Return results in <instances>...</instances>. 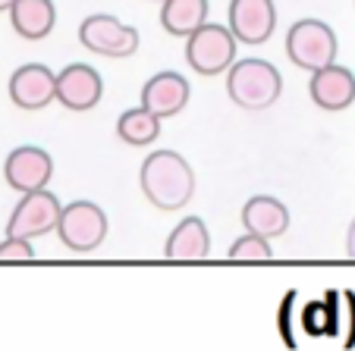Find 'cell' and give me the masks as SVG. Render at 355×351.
<instances>
[{"instance_id":"cell-11","label":"cell","mask_w":355,"mask_h":351,"mask_svg":"<svg viewBox=\"0 0 355 351\" xmlns=\"http://www.w3.org/2000/svg\"><path fill=\"white\" fill-rule=\"evenodd\" d=\"M57 75L44 63H26L10 75V100L19 110H41V107L54 104Z\"/></svg>"},{"instance_id":"cell-22","label":"cell","mask_w":355,"mask_h":351,"mask_svg":"<svg viewBox=\"0 0 355 351\" xmlns=\"http://www.w3.org/2000/svg\"><path fill=\"white\" fill-rule=\"evenodd\" d=\"M10 3H13V0H0V13H3V10H10Z\"/></svg>"},{"instance_id":"cell-7","label":"cell","mask_w":355,"mask_h":351,"mask_svg":"<svg viewBox=\"0 0 355 351\" xmlns=\"http://www.w3.org/2000/svg\"><path fill=\"white\" fill-rule=\"evenodd\" d=\"M63 204L57 201L54 192L38 188V192H26L22 201L16 204L13 217H10L7 235H22V239H38L47 232L57 229V219H60Z\"/></svg>"},{"instance_id":"cell-1","label":"cell","mask_w":355,"mask_h":351,"mask_svg":"<svg viewBox=\"0 0 355 351\" xmlns=\"http://www.w3.org/2000/svg\"><path fill=\"white\" fill-rule=\"evenodd\" d=\"M141 192L157 210H180L192 201L195 172L176 151H155L148 154L139 172Z\"/></svg>"},{"instance_id":"cell-5","label":"cell","mask_w":355,"mask_h":351,"mask_svg":"<svg viewBox=\"0 0 355 351\" xmlns=\"http://www.w3.org/2000/svg\"><path fill=\"white\" fill-rule=\"evenodd\" d=\"M286 53L299 69H315L327 66L336 60V35L327 22L321 19H299L286 35Z\"/></svg>"},{"instance_id":"cell-12","label":"cell","mask_w":355,"mask_h":351,"mask_svg":"<svg viewBox=\"0 0 355 351\" xmlns=\"http://www.w3.org/2000/svg\"><path fill=\"white\" fill-rule=\"evenodd\" d=\"M189 94H192V85L189 79H182L180 73H157L145 82L141 88V107L151 110L157 120H170L176 113L186 110Z\"/></svg>"},{"instance_id":"cell-20","label":"cell","mask_w":355,"mask_h":351,"mask_svg":"<svg viewBox=\"0 0 355 351\" xmlns=\"http://www.w3.org/2000/svg\"><path fill=\"white\" fill-rule=\"evenodd\" d=\"M35 248L32 239H22V235H7L0 242V260H32Z\"/></svg>"},{"instance_id":"cell-3","label":"cell","mask_w":355,"mask_h":351,"mask_svg":"<svg viewBox=\"0 0 355 351\" xmlns=\"http://www.w3.org/2000/svg\"><path fill=\"white\" fill-rule=\"evenodd\" d=\"M236 44L227 26L201 22L186 41V60L198 75H220L236 63Z\"/></svg>"},{"instance_id":"cell-2","label":"cell","mask_w":355,"mask_h":351,"mask_svg":"<svg viewBox=\"0 0 355 351\" xmlns=\"http://www.w3.org/2000/svg\"><path fill=\"white\" fill-rule=\"evenodd\" d=\"M227 94L242 110H268L283 94V75L274 63L248 57L227 69Z\"/></svg>"},{"instance_id":"cell-17","label":"cell","mask_w":355,"mask_h":351,"mask_svg":"<svg viewBox=\"0 0 355 351\" xmlns=\"http://www.w3.org/2000/svg\"><path fill=\"white\" fill-rule=\"evenodd\" d=\"M211 3L208 0H164L161 26L176 38H189L201 22L208 19Z\"/></svg>"},{"instance_id":"cell-18","label":"cell","mask_w":355,"mask_h":351,"mask_svg":"<svg viewBox=\"0 0 355 351\" xmlns=\"http://www.w3.org/2000/svg\"><path fill=\"white\" fill-rule=\"evenodd\" d=\"M116 135L129 147H148L161 135V120L151 110H145V107H132V110H126L116 120Z\"/></svg>"},{"instance_id":"cell-8","label":"cell","mask_w":355,"mask_h":351,"mask_svg":"<svg viewBox=\"0 0 355 351\" xmlns=\"http://www.w3.org/2000/svg\"><path fill=\"white\" fill-rule=\"evenodd\" d=\"M54 176V160L44 147L35 145H22L16 151L7 154V163H3V179H7L10 188L16 192H38V188H47Z\"/></svg>"},{"instance_id":"cell-15","label":"cell","mask_w":355,"mask_h":351,"mask_svg":"<svg viewBox=\"0 0 355 351\" xmlns=\"http://www.w3.org/2000/svg\"><path fill=\"white\" fill-rule=\"evenodd\" d=\"M10 26L26 41H41L54 32L57 26V7L54 0H13L10 3Z\"/></svg>"},{"instance_id":"cell-16","label":"cell","mask_w":355,"mask_h":351,"mask_svg":"<svg viewBox=\"0 0 355 351\" xmlns=\"http://www.w3.org/2000/svg\"><path fill=\"white\" fill-rule=\"evenodd\" d=\"M208 251H211V235L201 217L180 219V226L170 232L167 248H164V254L170 260H201L208 258Z\"/></svg>"},{"instance_id":"cell-21","label":"cell","mask_w":355,"mask_h":351,"mask_svg":"<svg viewBox=\"0 0 355 351\" xmlns=\"http://www.w3.org/2000/svg\"><path fill=\"white\" fill-rule=\"evenodd\" d=\"M346 251H349V258H355V219H352V226H349V235H346Z\"/></svg>"},{"instance_id":"cell-6","label":"cell","mask_w":355,"mask_h":351,"mask_svg":"<svg viewBox=\"0 0 355 351\" xmlns=\"http://www.w3.org/2000/svg\"><path fill=\"white\" fill-rule=\"evenodd\" d=\"M79 41L85 51L101 57H132L139 51V28L120 22L116 16L94 13L79 26Z\"/></svg>"},{"instance_id":"cell-14","label":"cell","mask_w":355,"mask_h":351,"mask_svg":"<svg viewBox=\"0 0 355 351\" xmlns=\"http://www.w3.org/2000/svg\"><path fill=\"white\" fill-rule=\"evenodd\" d=\"M242 226L248 232H255L261 239H280L283 232L289 229V210L280 198H270V195H255L248 198L242 207Z\"/></svg>"},{"instance_id":"cell-19","label":"cell","mask_w":355,"mask_h":351,"mask_svg":"<svg viewBox=\"0 0 355 351\" xmlns=\"http://www.w3.org/2000/svg\"><path fill=\"white\" fill-rule=\"evenodd\" d=\"M227 254H230V260H270L274 258L268 239H261V235H255V232H248V235L236 239Z\"/></svg>"},{"instance_id":"cell-13","label":"cell","mask_w":355,"mask_h":351,"mask_svg":"<svg viewBox=\"0 0 355 351\" xmlns=\"http://www.w3.org/2000/svg\"><path fill=\"white\" fill-rule=\"evenodd\" d=\"M309 94L321 110H346L355 100V75L352 69L336 66V63H327V66L315 69L309 82Z\"/></svg>"},{"instance_id":"cell-23","label":"cell","mask_w":355,"mask_h":351,"mask_svg":"<svg viewBox=\"0 0 355 351\" xmlns=\"http://www.w3.org/2000/svg\"><path fill=\"white\" fill-rule=\"evenodd\" d=\"M155 3H164V0H155Z\"/></svg>"},{"instance_id":"cell-4","label":"cell","mask_w":355,"mask_h":351,"mask_svg":"<svg viewBox=\"0 0 355 351\" xmlns=\"http://www.w3.org/2000/svg\"><path fill=\"white\" fill-rule=\"evenodd\" d=\"M54 232L60 235L63 248H69L76 254H88L94 248H101L107 239V213L92 201H73L60 210Z\"/></svg>"},{"instance_id":"cell-10","label":"cell","mask_w":355,"mask_h":351,"mask_svg":"<svg viewBox=\"0 0 355 351\" xmlns=\"http://www.w3.org/2000/svg\"><path fill=\"white\" fill-rule=\"evenodd\" d=\"M277 28L274 0H230V32L242 44H264Z\"/></svg>"},{"instance_id":"cell-9","label":"cell","mask_w":355,"mask_h":351,"mask_svg":"<svg viewBox=\"0 0 355 351\" xmlns=\"http://www.w3.org/2000/svg\"><path fill=\"white\" fill-rule=\"evenodd\" d=\"M54 98L60 100L67 110L85 113L101 104L104 98V79L94 66L88 63H69L63 73H57V91Z\"/></svg>"}]
</instances>
